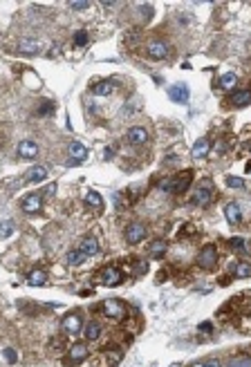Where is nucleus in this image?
Masks as SVG:
<instances>
[{"mask_svg":"<svg viewBox=\"0 0 251 367\" xmlns=\"http://www.w3.org/2000/svg\"><path fill=\"white\" fill-rule=\"evenodd\" d=\"M191 182H193V173H191V170H184L182 179L179 177L166 179V182H162V188L168 190V193H186L188 186H191Z\"/></svg>","mask_w":251,"mask_h":367,"instance_id":"nucleus-1","label":"nucleus"},{"mask_svg":"<svg viewBox=\"0 0 251 367\" xmlns=\"http://www.w3.org/2000/svg\"><path fill=\"white\" fill-rule=\"evenodd\" d=\"M198 264H200V269H204V271L215 269V264H217V247L215 244H204L202 251L198 253Z\"/></svg>","mask_w":251,"mask_h":367,"instance_id":"nucleus-2","label":"nucleus"},{"mask_svg":"<svg viewBox=\"0 0 251 367\" xmlns=\"http://www.w3.org/2000/svg\"><path fill=\"white\" fill-rule=\"evenodd\" d=\"M90 356V349H87V343H74L72 347H68V354H65V365L72 367V365H79L83 363L85 358Z\"/></svg>","mask_w":251,"mask_h":367,"instance_id":"nucleus-3","label":"nucleus"},{"mask_svg":"<svg viewBox=\"0 0 251 367\" xmlns=\"http://www.w3.org/2000/svg\"><path fill=\"white\" fill-rule=\"evenodd\" d=\"M101 311L112 320H121V318H126V314H128V311H126V304L117 298H108L106 302L101 304Z\"/></svg>","mask_w":251,"mask_h":367,"instance_id":"nucleus-4","label":"nucleus"},{"mask_svg":"<svg viewBox=\"0 0 251 367\" xmlns=\"http://www.w3.org/2000/svg\"><path fill=\"white\" fill-rule=\"evenodd\" d=\"M61 329L65 333H79L83 329V318H81V314H68L65 318L61 320Z\"/></svg>","mask_w":251,"mask_h":367,"instance_id":"nucleus-5","label":"nucleus"},{"mask_svg":"<svg viewBox=\"0 0 251 367\" xmlns=\"http://www.w3.org/2000/svg\"><path fill=\"white\" fill-rule=\"evenodd\" d=\"M146 237V226L141 222H132L130 226H126V242L128 244H137Z\"/></svg>","mask_w":251,"mask_h":367,"instance_id":"nucleus-6","label":"nucleus"},{"mask_svg":"<svg viewBox=\"0 0 251 367\" xmlns=\"http://www.w3.org/2000/svg\"><path fill=\"white\" fill-rule=\"evenodd\" d=\"M99 280H101L103 285H108V287H115V285H119V282L124 280V275H121V271L117 269V266H106V269L99 273Z\"/></svg>","mask_w":251,"mask_h":367,"instance_id":"nucleus-7","label":"nucleus"},{"mask_svg":"<svg viewBox=\"0 0 251 367\" xmlns=\"http://www.w3.org/2000/svg\"><path fill=\"white\" fill-rule=\"evenodd\" d=\"M146 52H148L150 58H157V61H160V58L168 56L170 47H168V43H164V40H150L148 47H146Z\"/></svg>","mask_w":251,"mask_h":367,"instance_id":"nucleus-8","label":"nucleus"},{"mask_svg":"<svg viewBox=\"0 0 251 367\" xmlns=\"http://www.w3.org/2000/svg\"><path fill=\"white\" fill-rule=\"evenodd\" d=\"M168 97H170V101H175V103H188V97H191V90H188V85L186 83H177V85H173L168 90Z\"/></svg>","mask_w":251,"mask_h":367,"instance_id":"nucleus-9","label":"nucleus"},{"mask_svg":"<svg viewBox=\"0 0 251 367\" xmlns=\"http://www.w3.org/2000/svg\"><path fill=\"white\" fill-rule=\"evenodd\" d=\"M126 139H128V144H132V146H144L146 141H148V132H146V128H141V126H132L130 130L126 132Z\"/></svg>","mask_w":251,"mask_h":367,"instance_id":"nucleus-10","label":"nucleus"},{"mask_svg":"<svg viewBox=\"0 0 251 367\" xmlns=\"http://www.w3.org/2000/svg\"><path fill=\"white\" fill-rule=\"evenodd\" d=\"M16 152H18L23 159H34V157L39 155V144H36V141L25 139V141H20V144H18Z\"/></svg>","mask_w":251,"mask_h":367,"instance_id":"nucleus-11","label":"nucleus"},{"mask_svg":"<svg viewBox=\"0 0 251 367\" xmlns=\"http://www.w3.org/2000/svg\"><path fill=\"white\" fill-rule=\"evenodd\" d=\"M101 333H103V327H101V323H97V320H90V323L83 327V338L90 340V343H94V340L101 338Z\"/></svg>","mask_w":251,"mask_h":367,"instance_id":"nucleus-12","label":"nucleus"},{"mask_svg":"<svg viewBox=\"0 0 251 367\" xmlns=\"http://www.w3.org/2000/svg\"><path fill=\"white\" fill-rule=\"evenodd\" d=\"M41 206H43V197H41V195H36V193L27 195V197L23 199V204H20V208H23L25 213H39Z\"/></svg>","mask_w":251,"mask_h":367,"instance_id":"nucleus-13","label":"nucleus"},{"mask_svg":"<svg viewBox=\"0 0 251 367\" xmlns=\"http://www.w3.org/2000/svg\"><path fill=\"white\" fill-rule=\"evenodd\" d=\"M87 155V150L83 144H79V141H72L70 144V164H79V161H83Z\"/></svg>","mask_w":251,"mask_h":367,"instance_id":"nucleus-14","label":"nucleus"},{"mask_svg":"<svg viewBox=\"0 0 251 367\" xmlns=\"http://www.w3.org/2000/svg\"><path fill=\"white\" fill-rule=\"evenodd\" d=\"M79 251H83L87 257H90V256H97V253H99V242L94 240V237H90V235L83 237L81 244H79Z\"/></svg>","mask_w":251,"mask_h":367,"instance_id":"nucleus-15","label":"nucleus"},{"mask_svg":"<svg viewBox=\"0 0 251 367\" xmlns=\"http://www.w3.org/2000/svg\"><path fill=\"white\" fill-rule=\"evenodd\" d=\"M224 215H227V222H229V224H238V222H240V220H242L240 204H238V202L227 204V208H224Z\"/></svg>","mask_w":251,"mask_h":367,"instance_id":"nucleus-16","label":"nucleus"},{"mask_svg":"<svg viewBox=\"0 0 251 367\" xmlns=\"http://www.w3.org/2000/svg\"><path fill=\"white\" fill-rule=\"evenodd\" d=\"M211 197H213V190L209 188V186H202V188L195 190V195H193V204H195V206H207V204L211 202Z\"/></svg>","mask_w":251,"mask_h":367,"instance_id":"nucleus-17","label":"nucleus"},{"mask_svg":"<svg viewBox=\"0 0 251 367\" xmlns=\"http://www.w3.org/2000/svg\"><path fill=\"white\" fill-rule=\"evenodd\" d=\"M121 361H124V349H121V347L106 349V365L108 367H117Z\"/></svg>","mask_w":251,"mask_h":367,"instance_id":"nucleus-18","label":"nucleus"},{"mask_svg":"<svg viewBox=\"0 0 251 367\" xmlns=\"http://www.w3.org/2000/svg\"><path fill=\"white\" fill-rule=\"evenodd\" d=\"M209 148H211V144H209V139H198L195 141V146H193V150H191V155L195 157V159H202V157H207L209 155Z\"/></svg>","mask_w":251,"mask_h":367,"instance_id":"nucleus-19","label":"nucleus"},{"mask_svg":"<svg viewBox=\"0 0 251 367\" xmlns=\"http://www.w3.org/2000/svg\"><path fill=\"white\" fill-rule=\"evenodd\" d=\"M27 282L32 287H43L45 282H47V273H45L43 269H36V271H32V273L27 275Z\"/></svg>","mask_w":251,"mask_h":367,"instance_id":"nucleus-20","label":"nucleus"},{"mask_svg":"<svg viewBox=\"0 0 251 367\" xmlns=\"http://www.w3.org/2000/svg\"><path fill=\"white\" fill-rule=\"evenodd\" d=\"M231 103L238 108L247 106V103H251V90H240V92H233L231 94Z\"/></svg>","mask_w":251,"mask_h":367,"instance_id":"nucleus-21","label":"nucleus"},{"mask_svg":"<svg viewBox=\"0 0 251 367\" xmlns=\"http://www.w3.org/2000/svg\"><path fill=\"white\" fill-rule=\"evenodd\" d=\"M85 204H87V206H92L94 211H101V208H103V197L97 193V190H87V193H85Z\"/></svg>","mask_w":251,"mask_h":367,"instance_id":"nucleus-22","label":"nucleus"},{"mask_svg":"<svg viewBox=\"0 0 251 367\" xmlns=\"http://www.w3.org/2000/svg\"><path fill=\"white\" fill-rule=\"evenodd\" d=\"M92 92H94L97 97H108V94L115 92V85H112V81H101V83H97V85L92 87Z\"/></svg>","mask_w":251,"mask_h":367,"instance_id":"nucleus-23","label":"nucleus"},{"mask_svg":"<svg viewBox=\"0 0 251 367\" xmlns=\"http://www.w3.org/2000/svg\"><path fill=\"white\" fill-rule=\"evenodd\" d=\"M65 260H68V264L70 266H81L83 262L87 260V256L83 251H79V249H74V251H70L68 253V257H65Z\"/></svg>","mask_w":251,"mask_h":367,"instance_id":"nucleus-24","label":"nucleus"},{"mask_svg":"<svg viewBox=\"0 0 251 367\" xmlns=\"http://www.w3.org/2000/svg\"><path fill=\"white\" fill-rule=\"evenodd\" d=\"M18 49H20V52H25V54H36V52H39V43L32 40V38H20L18 40Z\"/></svg>","mask_w":251,"mask_h":367,"instance_id":"nucleus-25","label":"nucleus"},{"mask_svg":"<svg viewBox=\"0 0 251 367\" xmlns=\"http://www.w3.org/2000/svg\"><path fill=\"white\" fill-rule=\"evenodd\" d=\"M45 177H47V170H45L43 166H34V168L27 173V177H25V179H27V182H43Z\"/></svg>","mask_w":251,"mask_h":367,"instance_id":"nucleus-26","label":"nucleus"},{"mask_svg":"<svg viewBox=\"0 0 251 367\" xmlns=\"http://www.w3.org/2000/svg\"><path fill=\"white\" fill-rule=\"evenodd\" d=\"M166 249H168V244L164 240H155L150 244V257H162L166 253Z\"/></svg>","mask_w":251,"mask_h":367,"instance_id":"nucleus-27","label":"nucleus"},{"mask_svg":"<svg viewBox=\"0 0 251 367\" xmlns=\"http://www.w3.org/2000/svg\"><path fill=\"white\" fill-rule=\"evenodd\" d=\"M236 83H238V76L233 72H227L222 78H220V87H222V90H233Z\"/></svg>","mask_w":251,"mask_h":367,"instance_id":"nucleus-28","label":"nucleus"},{"mask_svg":"<svg viewBox=\"0 0 251 367\" xmlns=\"http://www.w3.org/2000/svg\"><path fill=\"white\" fill-rule=\"evenodd\" d=\"M233 269V273L238 275V278H249L251 275V264L249 262H238L236 266H231Z\"/></svg>","mask_w":251,"mask_h":367,"instance_id":"nucleus-29","label":"nucleus"},{"mask_svg":"<svg viewBox=\"0 0 251 367\" xmlns=\"http://www.w3.org/2000/svg\"><path fill=\"white\" fill-rule=\"evenodd\" d=\"M14 222H9V220H7V222H0V240H7V237H11L14 235Z\"/></svg>","mask_w":251,"mask_h":367,"instance_id":"nucleus-30","label":"nucleus"},{"mask_svg":"<svg viewBox=\"0 0 251 367\" xmlns=\"http://www.w3.org/2000/svg\"><path fill=\"white\" fill-rule=\"evenodd\" d=\"M87 38H90V36H87L85 29H81V32H77V34H74V43H77L79 47H83V45L87 43Z\"/></svg>","mask_w":251,"mask_h":367,"instance_id":"nucleus-31","label":"nucleus"},{"mask_svg":"<svg viewBox=\"0 0 251 367\" xmlns=\"http://www.w3.org/2000/svg\"><path fill=\"white\" fill-rule=\"evenodd\" d=\"M227 186H229V188H245V179H240V177H227Z\"/></svg>","mask_w":251,"mask_h":367,"instance_id":"nucleus-32","label":"nucleus"},{"mask_svg":"<svg viewBox=\"0 0 251 367\" xmlns=\"http://www.w3.org/2000/svg\"><path fill=\"white\" fill-rule=\"evenodd\" d=\"M231 367H251V358H233L231 361Z\"/></svg>","mask_w":251,"mask_h":367,"instance_id":"nucleus-33","label":"nucleus"},{"mask_svg":"<svg viewBox=\"0 0 251 367\" xmlns=\"http://www.w3.org/2000/svg\"><path fill=\"white\" fill-rule=\"evenodd\" d=\"M229 244H231L233 251H245V240H242V237H233Z\"/></svg>","mask_w":251,"mask_h":367,"instance_id":"nucleus-34","label":"nucleus"},{"mask_svg":"<svg viewBox=\"0 0 251 367\" xmlns=\"http://www.w3.org/2000/svg\"><path fill=\"white\" fill-rule=\"evenodd\" d=\"M2 354H5V361H7V363H11V365H14V363L18 361V356H16V352H14V349H11V347H7Z\"/></svg>","mask_w":251,"mask_h":367,"instance_id":"nucleus-35","label":"nucleus"},{"mask_svg":"<svg viewBox=\"0 0 251 367\" xmlns=\"http://www.w3.org/2000/svg\"><path fill=\"white\" fill-rule=\"evenodd\" d=\"M72 11H81V9H90V2H70Z\"/></svg>","mask_w":251,"mask_h":367,"instance_id":"nucleus-36","label":"nucleus"},{"mask_svg":"<svg viewBox=\"0 0 251 367\" xmlns=\"http://www.w3.org/2000/svg\"><path fill=\"white\" fill-rule=\"evenodd\" d=\"M52 110H54V101H47V103H45V106L39 110V114H47V112H52Z\"/></svg>","mask_w":251,"mask_h":367,"instance_id":"nucleus-37","label":"nucleus"},{"mask_svg":"<svg viewBox=\"0 0 251 367\" xmlns=\"http://www.w3.org/2000/svg\"><path fill=\"white\" fill-rule=\"evenodd\" d=\"M211 329H213L211 323H202V325H200V331H211Z\"/></svg>","mask_w":251,"mask_h":367,"instance_id":"nucleus-38","label":"nucleus"},{"mask_svg":"<svg viewBox=\"0 0 251 367\" xmlns=\"http://www.w3.org/2000/svg\"><path fill=\"white\" fill-rule=\"evenodd\" d=\"M204 367H220V363H217V361H211V363H204Z\"/></svg>","mask_w":251,"mask_h":367,"instance_id":"nucleus-39","label":"nucleus"},{"mask_svg":"<svg viewBox=\"0 0 251 367\" xmlns=\"http://www.w3.org/2000/svg\"><path fill=\"white\" fill-rule=\"evenodd\" d=\"M193 367H204V363H195V365Z\"/></svg>","mask_w":251,"mask_h":367,"instance_id":"nucleus-40","label":"nucleus"}]
</instances>
